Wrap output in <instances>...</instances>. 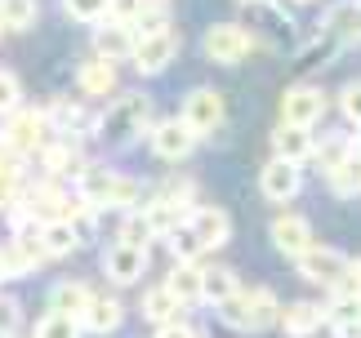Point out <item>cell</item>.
Masks as SVG:
<instances>
[{
	"mask_svg": "<svg viewBox=\"0 0 361 338\" xmlns=\"http://www.w3.org/2000/svg\"><path fill=\"white\" fill-rule=\"evenodd\" d=\"M152 120V98L143 94H121L112 107L99 116V125H94V134H99V143H112V147H130L134 138H143Z\"/></svg>",
	"mask_w": 361,
	"mask_h": 338,
	"instance_id": "cell-1",
	"label": "cell"
},
{
	"mask_svg": "<svg viewBox=\"0 0 361 338\" xmlns=\"http://www.w3.org/2000/svg\"><path fill=\"white\" fill-rule=\"evenodd\" d=\"M76 187H80V201L94 209H130L143 201V187L134 178L116 174V169H85L76 178Z\"/></svg>",
	"mask_w": 361,
	"mask_h": 338,
	"instance_id": "cell-2",
	"label": "cell"
},
{
	"mask_svg": "<svg viewBox=\"0 0 361 338\" xmlns=\"http://www.w3.org/2000/svg\"><path fill=\"white\" fill-rule=\"evenodd\" d=\"M276 316H281V303H276V294L272 289H237L232 299L224 303V320L232 330H241V334H263V330H272L276 325Z\"/></svg>",
	"mask_w": 361,
	"mask_h": 338,
	"instance_id": "cell-3",
	"label": "cell"
},
{
	"mask_svg": "<svg viewBox=\"0 0 361 338\" xmlns=\"http://www.w3.org/2000/svg\"><path fill=\"white\" fill-rule=\"evenodd\" d=\"M178 49H183V40H178L174 27H157V32H138L134 40V72L138 76H161L165 67L178 58Z\"/></svg>",
	"mask_w": 361,
	"mask_h": 338,
	"instance_id": "cell-4",
	"label": "cell"
},
{
	"mask_svg": "<svg viewBox=\"0 0 361 338\" xmlns=\"http://www.w3.org/2000/svg\"><path fill=\"white\" fill-rule=\"evenodd\" d=\"M295 263H299V276L308 280V285H322V289H335L343 280V272H348V258H343L335 245H317V241L303 249Z\"/></svg>",
	"mask_w": 361,
	"mask_h": 338,
	"instance_id": "cell-5",
	"label": "cell"
},
{
	"mask_svg": "<svg viewBox=\"0 0 361 338\" xmlns=\"http://www.w3.org/2000/svg\"><path fill=\"white\" fill-rule=\"evenodd\" d=\"M250 49H255V32L241 23H214L205 32V54L224 67H237L241 58H250Z\"/></svg>",
	"mask_w": 361,
	"mask_h": 338,
	"instance_id": "cell-6",
	"label": "cell"
},
{
	"mask_svg": "<svg viewBox=\"0 0 361 338\" xmlns=\"http://www.w3.org/2000/svg\"><path fill=\"white\" fill-rule=\"evenodd\" d=\"M45 134H49V116H45V111H9L5 151H13V156H32V151L45 147Z\"/></svg>",
	"mask_w": 361,
	"mask_h": 338,
	"instance_id": "cell-7",
	"label": "cell"
},
{
	"mask_svg": "<svg viewBox=\"0 0 361 338\" xmlns=\"http://www.w3.org/2000/svg\"><path fill=\"white\" fill-rule=\"evenodd\" d=\"M224 116H228V107H224V94L219 89H192L183 98V125L197 138H210L224 125Z\"/></svg>",
	"mask_w": 361,
	"mask_h": 338,
	"instance_id": "cell-8",
	"label": "cell"
},
{
	"mask_svg": "<svg viewBox=\"0 0 361 338\" xmlns=\"http://www.w3.org/2000/svg\"><path fill=\"white\" fill-rule=\"evenodd\" d=\"M103 272H107V280H116V285H138L143 272H147V245H130V241L107 245Z\"/></svg>",
	"mask_w": 361,
	"mask_h": 338,
	"instance_id": "cell-9",
	"label": "cell"
},
{
	"mask_svg": "<svg viewBox=\"0 0 361 338\" xmlns=\"http://www.w3.org/2000/svg\"><path fill=\"white\" fill-rule=\"evenodd\" d=\"M201 138L183 125V116H170L161 125H152V151H157L161 161H188L192 151H197Z\"/></svg>",
	"mask_w": 361,
	"mask_h": 338,
	"instance_id": "cell-10",
	"label": "cell"
},
{
	"mask_svg": "<svg viewBox=\"0 0 361 338\" xmlns=\"http://www.w3.org/2000/svg\"><path fill=\"white\" fill-rule=\"evenodd\" d=\"M303 187V174H299V165L295 161H281V156H272L268 165H263V174H259V192L268 196V201L276 205H286V201H295Z\"/></svg>",
	"mask_w": 361,
	"mask_h": 338,
	"instance_id": "cell-11",
	"label": "cell"
},
{
	"mask_svg": "<svg viewBox=\"0 0 361 338\" xmlns=\"http://www.w3.org/2000/svg\"><path fill=\"white\" fill-rule=\"evenodd\" d=\"M326 116V94L317 89V84H295V89H286L281 98V120L286 125H312Z\"/></svg>",
	"mask_w": 361,
	"mask_h": 338,
	"instance_id": "cell-12",
	"label": "cell"
},
{
	"mask_svg": "<svg viewBox=\"0 0 361 338\" xmlns=\"http://www.w3.org/2000/svg\"><path fill=\"white\" fill-rule=\"evenodd\" d=\"M188 227L201 241V249H219V245H228V236H232V218L214 205H201V209L188 214Z\"/></svg>",
	"mask_w": 361,
	"mask_h": 338,
	"instance_id": "cell-13",
	"label": "cell"
},
{
	"mask_svg": "<svg viewBox=\"0 0 361 338\" xmlns=\"http://www.w3.org/2000/svg\"><path fill=\"white\" fill-rule=\"evenodd\" d=\"M134 40H138V32H134L130 23L107 18V23H99V32H94V54L107 58V63H121V58H130V54H134Z\"/></svg>",
	"mask_w": 361,
	"mask_h": 338,
	"instance_id": "cell-14",
	"label": "cell"
},
{
	"mask_svg": "<svg viewBox=\"0 0 361 338\" xmlns=\"http://www.w3.org/2000/svg\"><path fill=\"white\" fill-rule=\"evenodd\" d=\"M272 245L286 254V258H299L303 249L312 245V223L299 214H276L272 218Z\"/></svg>",
	"mask_w": 361,
	"mask_h": 338,
	"instance_id": "cell-15",
	"label": "cell"
},
{
	"mask_svg": "<svg viewBox=\"0 0 361 338\" xmlns=\"http://www.w3.org/2000/svg\"><path fill=\"white\" fill-rule=\"evenodd\" d=\"M272 147H276V156L281 161H295V165H303V161H312V151H317V138H312V130L308 125H276V134H272Z\"/></svg>",
	"mask_w": 361,
	"mask_h": 338,
	"instance_id": "cell-16",
	"label": "cell"
},
{
	"mask_svg": "<svg viewBox=\"0 0 361 338\" xmlns=\"http://www.w3.org/2000/svg\"><path fill=\"white\" fill-rule=\"evenodd\" d=\"M40 151H45V169H49L54 178H80V174L90 169V165H85V156H80V147L72 143V138H59V143H45Z\"/></svg>",
	"mask_w": 361,
	"mask_h": 338,
	"instance_id": "cell-17",
	"label": "cell"
},
{
	"mask_svg": "<svg viewBox=\"0 0 361 338\" xmlns=\"http://www.w3.org/2000/svg\"><path fill=\"white\" fill-rule=\"evenodd\" d=\"M322 307L317 303H290L281 307V316H276V325L286 330V338H312L317 330H322Z\"/></svg>",
	"mask_w": 361,
	"mask_h": 338,
	"instance_id": "cell-18",
	"label": "cell"
},
{
	"mask_svg": "<svg viewBox=\"0 0 361 338\" xmlns=\"http://www.w3.org/2000/svg\"><path fill=\"white\" fill-rule=\"evenodd\" d=\"M121 320H125V307H121V299L94 294V299H90V307H85V316H80V325H85L90 334H112V330H121Z\"/></svg>",
	"mask_w": 361,
	"mask_h": 338,
	"instance_id": "cell-19",
	"label": "cell"
},
{
	"mask_svg": "<svg viewBox=\"0 0 361 338\" xmlns=\"http://www.w3.org/2000/svg\"><path fill=\"white\" fill-rule=\"evenodd\" d=\"M40 245H45V254L49 258H63V254H76L80 249V236H76V227H72V218H45L40 223Z\"/></svg>",
	"mask_w": 361,
	"mask_h": 338,
	"instance_id": "cell-20",
	"label": "cell"
},
{
	"mask_svg": "<svg viewBox=\"0 0 361 338\" xmlns=\"http://www.w3.org/2000/svg\"><path fill=\"white\" fill-rule=\"evenodd\" d=\"M237 289L241 285H237V272H232V267H201V303L224 307Z\"/></svg>",
	"mask_w": 361,
	"mask_h": 338,
	"instance_id": "cell-21",
	"label": "cell"
},
{
	"mask_svg": "<svg viewBox=\"0 0 361 338\" xmlns=\"http://www.w3.org/2000/svg\"><path fill=\"white\" fill-rule=\"evenodd\" d=\"M80 89H85L90 98H107V94H116V63H107V58H90V63H80Z\"/></svg>",
	"mask_w": 361,
	"mask_h": 338,
	"instance_id": "cell-22",
	"label": "cell"
},
{
	"mask_svg": "<svg viewBox=\"0 0 361 338\" xmlns=\"http://www.w3.org/2000/svg\"><path fill=\"white\" fill-rule=\"evenodd\" d=\"M90 285L85 280H59V285L49 289V307L54 312H67V316H85V307H90Z\"/></svg>",
	"mask_w": 361,
	"mask_h": 338,
	"instance_id": "cell-23",
	"label": "cell"
},
{
	"mask_svg": "<svg viewBox=\"0 0 361 338\" xmlns=\"http://www.w3.org/2000/svg\"><path fill=\"white\" fill-rule=\"evenodd\" d=\"M143 316L152 320V325H165V320H178V316H183V303L170 294V285H152L143 294Z\"/></svg>",
	"mask_w": 361,
	"mask_h": 338,
	"instance_id": "cell-24",
	"label": "cell"
},
{
	"mask_svg": "<svg viewBox=\"0 0 361 338\" xmlns=\"http://www.w3.org/2000/svg\"><path fill=\"white\" fill-rule=\"evenodd\" d=\"M326 182H330V192H335V196H343V201L357 196L361 192V156H357V151H353V156H343L339 165H330L326 169Z\"/></svg>",
	"mask_w": 361,
	"mask_h": 338,
	"instance_id": "cell-25",
	"label": "cell"
},
{
	"mask_svg": "<svg viewBox=\"0 0 361 338\" xmlns=\"http://www.w3.org/2000/svg\"><path fill=\"white\" fill-rule=\"evenodd\" d=\"M165 285H170V294H174V299L183 303V307L201 303V267H197V263H178Z\"/></svg>",
	"mask_w": 361,
	"mask_h": 338,
	"instance_id": "cell-26",
	"label": "cell"
},
{
	"mask_svg": "<svg viewBox=\"0 0 361 338\" xmlns=\"http://www.w3.org/2000/svg\"><path fill=\"white\" fill-rule=\"evenodd\" d=\"M36 18H40L36 0H0V27L5 32H27V27H36Z\"/></svg>",
	"mask_w": 361,
	"mask_h": 338,
	"instance_id": "cell-27",
	"label": "cell"
},
{
	"mask_svg": "<svg viewBox=\"0 0 361 338\" xmlns=\"http://www.w3.org/2000/svg\"><path fill=\"white\" fill-rule=\"evenodd\" d=\"M85 334V325H80V316H67V312H54L36 320V338H80Z\"/></svg>",
	"mask_w": 361,
	"mask_h": 338,
	"instance_id": "cell-28",
	"label": "cell"
},
{
	"mask_svg": "<svg viewBox=\"0 0 361 338\" xmlns=\"http://www.w3.org/2000/svg\"><path fill=\"white\" fill-rule=\"evenodd\" d=\"M49 125L59 130V138H80V134L90 130V116H85L80 107H67V103H59V107L49 111Z\"/></svg>",
	"mask_w": 361,
	"mask_h": 338,
	"instance_id": "cell-29",
	"label": "cell"
},
{
	"mask_svg": "<svg viewBox=\"0 0 361 338\" xmlns=\"http://www.w3.org/2000/svg\"><path fill=\"white\" fill-rule=\"evenodd\" d=\"M312 156H322V165L330 169V165H339L343 156H353V138H348V134H326L322 143H317Z\"/></svg>",
	"mask_w": 361,
	"mask_h": 338,
	"instance_id": "cell-30",
	"label": "cell"
},
{
	"mask_svg": "<svg viewBox=\"0 0 361 338\" xmlns=\"http://www.w3.org/2000/svg\"><path fill=\"white\" fill-rule=\"evenodd\" d=\"M18 103H23V80L13 76V72H5V67H0V116L18 111Z\"/></svg>",
	"mask_w": 361,
	"mask_h": 338,
	"instance_id": "cell-31",
	"label": "cell"
},
{
	"mask_svg": "<svg viewBox=\"0 0 361 338\" xmlns=\"http://www.w3.org/2000/svg\"><path fill=\"white\" fill-rule=\"evenodd\" d=\"M63 9L76 23H103L107 18V0H63Z\"/></svg>",
	"mask_w": 361,
	"mask_h": 338,
	"instance_id": "cell-32",
	"label": "cell"
},
{
	"mask_svg": "<svg viewBox=\"0 0 361 338\" xmlns=\"http://www.w3.org/2000/svg\"><path fill=\"white\" fill-rule=\"evenodd\" d=\"M23 325V307L18 299H9V294H0V338H13Z\"/></svg>",
	"mask_w": 361,
	"mask_h": 338,
	"instance_id": "cell-33",
	"label": "cell"
},
{
	"mask_svg": "<svg viewBox=\"0 0 361 338\" xmlns=\"http://www.w3.org/2000/svg\"><path fill=\"white\" fill-rule=\"evenodd\" d=\"M116 241H130V245H147V241H152V232H147V223H143V214H138V209H130V214H125Z\"/></svg>",
	"mask_w": 361,
	"mask_h": 338,
	"instance_id": "cell-34",
	"label": "cell"
},
{
	"mask_svg": "<svg viewBox=\"0 0 361 338\" xmlns=\"http://www.w3.org/2000/svg\"><path fill=\"white\" fill-rule=\"evenodd\" d=\"M339 111L348 116L353 125H361V80H348L343 84V94H339Z\"/></svg>",
	"mask_w": 361,
	"mask_h": 338,
	"instance_id": "cell-35",
	"label": "cell"
},
{
	"mask_svg": "<svg viewBox=\"0 0 361 338\" xmlns=\"http://www.w3.org/2000/svg\"><path fill=\"white\" fill-rule=\"evenodd\" d=\"M107 18H116V23H138V0H107Z\"/></svg>",
	"mask_w": 361,
	"mask_h": 338,
	"instance_id": "cell-36",
	"label": "cell"
},
{
	"mask_svg": "<svg viewBox=\"0 0 361 338\" xmlns=\"http://www.w3.org/2000/svg\"><path fill=\"white\" fill-rule=\"evenodd\" d=\"M157 338H197V330L188 320H165V325H157Z\"/></svg>",
	"mask_w": 361,
	"mask_h": 338,
	"instance_id": "cell-37",
	"label": "cell"
},
{
	"mask_svg": "<svg viewBox=\"0 0 361 338\" xmlns=\"http://www.w3.org/2000/svg\"><path fill=\"white\" fill-rule=\"evenodd\" d=\"M339 285L361 299V258H348V272H343V280H339Z\"/></svg>",
	"mask_w": 361,
	"mask_h": 338,
	"instance_id": "cell-38",
	"label": "cell"
},
{
	"mask_svg": "<svg viewBox=\"0 0 361 338\" xmlns=\"http://www.w3.org/2000/svg\"><path fill=\"white\" fill-rule=\"evenodd\" d=\"M330 330H335V338H361V316L343 320V325H330Z\"/></svg>",
	"mask_w": 361,
	"mask_h": 338,
	"instance_id": "cell-39",
	"label": "cell"
},
{
	"mask_svg": "<svg viewBox=\"0 0 361 338\" xmlns=\"http://www.w3.org/2000/svg\"><path fill=\"white\" fill-rule=\"evenodd\" d=\"M353 151H357V156H361V125H357V138H353Z\"/></svg>",
	"mask_w": 361,
	"mask_h": 338,
	"instance_id": "cell-40",
	"label": "cell"
},
{
	"mask_svg": "<svg viewBox=\"0 0 361 338\" xmlns=\"http://www.w3.org/2000/svg\"><path fill=\"white\" fill-rule=\"evenodd\" d=\"M353 5H357V40H361V0H353Z\"/></svg>",
	"mask_w": 361,
	"mask_h": 338,
	"instance_id": "cell-41",
	"label": "cell"
},
{
	"mask_svg": "<svg viewBox=\"0 0 361 338\" xmlns=\"http://www.w3.org/2000/svg\"><path fill=\"white\" fill-rule=\"evenodd\" d=\"M241 5H268V0H241Z\"/></svg>",
	"mask_w": 361,
	"mask_h": 338,
	"instance_id": "cell-42",
	"label": "cell"
},
{
	"mask_svg": "<svg viewBox=\"0 0 361 338\" xmlns=\"http://www.w3.org/2000/svg\"><path fill=\"white\" fill-rule=\"evenodd\" d=\"M295 5H312V0H295Z\"/></svg>",
	"mask_w": 361,
	"mask_h": 338,
	"instance_id": "cell-43",
	"label": "cell"
},
{
	"mask_svg": "<svg viewBox=\"0 0 361 338\" xmlns=\"http://www.w3.org/2000/svg\"><path fill=\"white\" fill-rule=\"evenodd\" d=\"M0 276H5V263H0Z\"/></svg>",
	"mask_w": 361,
	"mask_h": 338,
	"instance_id": "cell-44",
	"label": "cell"
},
{
	"mask_svg": "<svg viewBox=\"0 0 361 338\" xmlns=\"http://www.w3.org/2000/svg\"><path fill=\"white\" fill-rule=\"evenodd\" d=\"M0 32H5V27H0Z\"/></svg>",
	"mask_w": 361,
	"mask_h": 338,
	"instance_id": "cell-45",
	"label": "cell"
}]
</instances>
